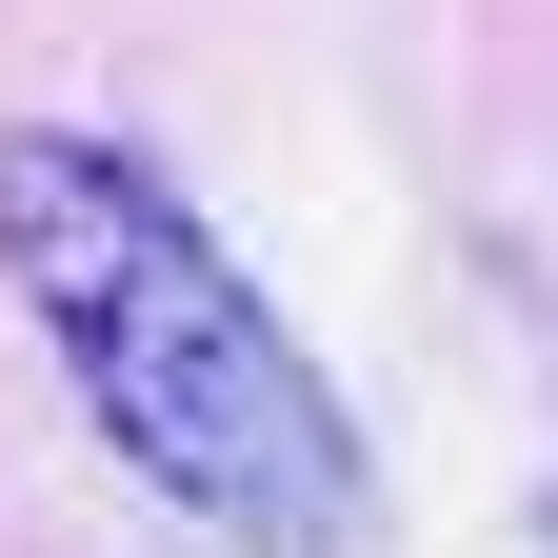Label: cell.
Returning <instances> with one entry per match:
<instances>
[{
  "instance_id": "obj_1",
  "label": "cell",
  "mask_w": 558,
  "mask_h": 558,
  "mask_svg": "<svg viewBox=\"0 0 558 558\" xmlns=\"http://www.w3.org/2000/svg\"><path fill=\"white\" fill-rule=\"evenodd\" d=\"M0 279L40 300V339L100 399V439L180 519H220L240 558H339L360 538V418L319 399V360L279 339V300L120 140H60V120L0 140Z\"/></svg>"
}]
</instances>
